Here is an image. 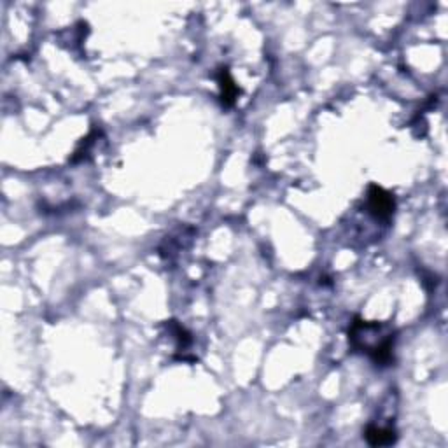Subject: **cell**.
<instances>
[{
  "mask_svg": "<svg viewBox=\"0 0 448 448\" xmlns=\"http://www.w3.org/2000/svg\"><path fill=\"white\" fill-rule=\"evenodd\" d=\"M348 340L354 345V348L368 354L373 361L380 362V365L391 362L394 336L384 324L355 321L348 331Z\"/></svg>",
  "mask_w": 448,
  "mask_h": 448,
  "instance_id": "1",
  "label": "cell"
},
{
  "mask_svg": "<svg viewBox=\"0 0 448 448\" xmlns=\"http://www.w3.org/2000/svg\"><path fill=\"white\" fill-rule=\"evenodd\" d=\"M368 205L375 218L382 219V221H389V219L392 218V214H394L396 208L394 196H392L389 191H385L384 187L375 184L370 186Z\"/></svg>",
  "mask_w": 448,
  "mask_h": 448,
  "instance_id": "2",
  "label": "cell"
},
{
  "mask_svg": "<svg viewBox=\"0 0 448 448\" xmlns=\"http://www.w3.org/2000/svg\"><path fill=\"white\" fill-rule=\"evenodd\" d=\"M366 440L373 447L392 445L396 442V431L391 428H378V425H370L366 429Z\"/></svg>",
  "mask_w": 448,
  "mask_h": 448,
  "instance_id": "3",
  "label": "cell"
},
{
  "mask_svg": "<svg viewBox=\"0 0 448 448\" xmlns=\"http://www.w3.org/2000/svg\"><path fill=\"white\" fill-rule=\"evenodd\" d=\"M219 88H221V98L224 104L233 105L235 100H237L238 88L235 84L233 77L228 72V69H221V72H219Z\"/></svg>",
  "mask_w": 448,
  "mask_h": 448,
  "instance_id": "4",
  "label": "cell"
}]
</instances>
